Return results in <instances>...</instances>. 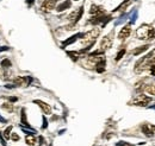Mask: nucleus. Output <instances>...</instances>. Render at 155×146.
<instances>
[{
    "label": "nucleus",
    "mask_w": 155,
    "mask_h": 146,
    "mask_svg": "<svg viewBox=\"0 0 155 146\" xmlns=\"http://www.w3.org/2000/svg\"><path fill=\"white\" fill-rule=\"evenodd\" d=\"M153 64H155V49L152 50V52H149L147 56L142 57L135 65V73L140 74L144 70H148Z\"/></svg>",
    "instance_id": "f257e3e1"
},
{
    "label": "nucleus",
    "mask_w": 155,
    "mask_h": 146,
    "mask_svg": "<svg viewBox=\"0 0 155 146\" xmlns=\"http://www.w3.org/2000/svg\"><path fill=\"white\" fill-rule=\"evenodd\" d=\"M99 35H100V29H98V27L92 29L91 31H88V32L81 35V43H82L85 46H87L85 50H82V52L86 51V50H88V49L96 43V39L98 38Z\"/></svg>",
    "instance_id": "f03ea898"
},
{
    "label": "nucleus",
    "mask_w": 155,
    "mask_h": 146,
    "mask_svg": "<svg viewBox=\"0 0 155 146\" xmlns=\"http://www.w3.org/2000/svg\"><path fill=\"white\" fill-rule=\"evenodd\" d=\"M136 36L138 39H154L155 38V29L152 27L150 25H142L140 29H137L136 31Z\"/></svg>",
    "instance_id": "7ed1b4c3"
},
{
    "label": "nucleus",
    "mask_w": 155,
    "mask_h": 146,
    "mask_svg": "<svg viewBox=\"0 0 155 146\" xmlns=\"http://www.w3.org/2000/svg\"><path fill=\"white\" fill-rule=\"evenodd\" d=\"M114 37H115V31H111L109 35H106V36L101 39L100 45H99V50L101 52L109 50L112 46V44H114Z\"/></svg>",
    "instance_id": "20e7f679"
},
{
    "label": "nucleus",
    "mask_w": 155,
    "mask_h": 146,
    "mask_svg": "<svg viewBox=\"0 0 155 146\" xmlns=\"http://www.w3.org/2000/svg\"><path fill=\"white\" fill-rule=\"evenodd\" d=\"M150 102H152V97H149V96H147L144 94H138V95H136L129 103L130 105H134V106H147Z\"/></svg>",
    "instance_id": "39448f33"
},
{
    "label": "nucleus",
    "mask_w": 155,
    "mask_h": 146,
    "mask_svg": "<svg viewBox=\"0 0 155 146\" xmlns=\"http://www.w3.org/2000/svg\"><path fill=\"white\" fill-rule=\"evenodd\" d=\"M56 2H58V0H44L43 4L41 5V11L45 12V13L51 12L56 7Z\"/></svg>",
    "instance_id": "423d86ee"
},
{
    "label": "nucleus",
    "mask_w": 155,
    "mask_h": 146,
    "mask_svg": "<svg viewBox=\"0 0 155 146\" xmlns=\"http://www.w3.org/2000/svg\"><path fill=\"white\" fill-rule=\"evenodd\" d=\"M82 7H80V8H78V10H75V11H73L69 16H68V20L71 21V24H75L79 19L81 18V16H82Z\"/></svg>",
    "instance_id": "0eeeda50"
},
{
    "label": "nucleus",
    "mask_w": 155,
    "mask_h": 146,
    "mask_svg": "<svg viewBox=\"0 0 155 146\" xmlns=\"http://www.w3.org/2000/svg\"><path fill=\"white\" fill-rule=\"evenodd\" d=\"M142 132L147 137H153L155 135V126L150 125V124H144V125H142Z\"/></svg>",
    "instance_id": "6e6552de"
},
{
    "label": "nucleus",
    "mask_w": 155,
    "mask_h": 146,
    "mask_svg": "<svg viewBox=\"0 0 155 146\" xmlns=\"http://www.w3.org/2000/svg\"><path fill=\"white\" fill-rule=\"evenodd\" d=\"M130 33H131V26H130V25H125V26L122 27V30L119 31L118 38H119V39H125V38H128V37L130 36Z\"/></svg>",
    "instance_id": "1a4fd4ad"
},
{
    "label": "nucleus",
    "mask_w": 155,
    "mask_h": 146,
    "mask_svg": "<svg viewBox=\"0 0 155 146\" xmlns=\"http://www.w3.org/2000/svg\"><path fill=\"white\" fill-rule=\"evenodd\" d=\"M29 82H30V78H28L25 76H18L13 80V83L19 86V87H26L29 84Z\"/></svg>",
    "instance_id": "9d476101"
},
{
    "label": "nucleus",
    "mask_w": 155,
    "mask_h": 146,
    "mask_svg": "<svg viewBox=\"0 0 155 146\" xmlns=\"http://www.w3.org/2000/svg\"><path fill=\"white\" fill-rule=\"evenodd\" d=\"M104 12H105L104 8H103L101 6H98V5H92V6H91V10H90V13H91L92 16H94V17L103 16Z\"/></svg>",
    "instance_id": "9b49d317"
},
{
    "label": "nucleus",
    "mask_w": 155,
    "mask_h": 146,
    "mask_svg": "<svg viewBox=\"0 0 155 146\" xmlns=\"http://www.w3.org/2000/svg\"><path fill=\"white\" fill-rule=\"evenodd\" d=\"M35 103H37L39 107H41V110H43V113L44 114H47V115H49L50 113H51V107L48 105V103H45V102H43V101H41V100H36L35 101Z\"/></svg>",
    "instance_id": "f8f14e48"
},
{
    "label": "nucleus",
    "mask_w": 155,
    "mask_h": 146,
    "mask_svg": "<svg viewBox=\"0 0 155 146\" xmlns=\"http://www.w3.org/2000/svg\"><path fill=\"white\" fill-rule=\"evenodd\" d=\"M71 5H72V2H71L69 0H66V1H63L61 5H58V7H56V10H58V12H62V11H64V10L69 8V7H71Z\"/></svg>",
    "instance_id": "ddd939ff"
},
{
    "label": "nucleus",
    "mask_w": 155,
    "mask_h": 146,
    "mask_svg": "<svg viewBox=\"0 0 155 146\" xmlns=\"http://www.w3.org/2000/svg\"><path fill=\"white\" fill-rule=\"evenodd\" d=\"M143 90L146 91V93H148L149 95H155V82L147 84V86L143 88Z\"/></svg>",
    "instance_id": "4468645a"
},
{
    "label": "nucleus",
    "mask_w": 155,
    "mask_h": 146,
    "mask_svg": "<svg viewBox=\"0 0 155 146\" xmlns=\"http://www.w3.org/2000/svg\"><path fill=\"white\" fill-rule=\"evenodd\" d=\"M148 49H149V45H148V44H147V45H143V46H140V48H137V49H135V50L133 51V55L138 56L140 54H142V52L147 51Z\"/></svg>",
    "instance_id": "2eb2a0df"
},
{
    "label": "nucleus",
    "mask_w": 155,
    "mask_h": 146,
    "mask_svg": "<svg viewBox=\"0 0 155 146\" xmlns=\"http://www.w3.org/2000/svg\"><path fill=\"white\" fill-rule=\"evenodd\" d=\"M25 141H26V144L29 146H34L36 143H37V139L32 135V134H29V135H26V138H25Z\"/></svg>",
    "instance_id": "dca6fc26"
},
{
    "label": "nucleus",
    "mask_w": 155,
    "mask_h": 146,
    "mask_svg": "<svg viewBox=\"0 0 155 146\" xmlns=\"http://www.w3.org/2000/svg\"><path fill=\"white\" fill-rule=\"evenodd\" d=\"M11 131H12V126H8L4 131V137L5 139H10V135H11Z\"/></svg>",
    "instance_id": "f3484780"
},
{
    "label": "nucleus",
    "mask_w": 155,
    "mask_h": 146,
    "mask_svg": "<svg viewBox=\"0 0 155 146\" xmlns=\"http://www.w3.org/2000/svg\"><path fill=\"white\" fill-rule=\"evenodd\" d=\"M1 65H2L4 68H8V67H11V62H10L8 59H4V61L1 62Z\"/></svg>",
    "instance_id": "a211bd4d"
},
{
    "label": "nucleus",
    "mask_w": 155,
    "mask_h": 146,
    "mask_svg": "<svg viewBox=\"0 0 155 146\" xmlns=\"http://www.w3.org/2000/svg\"><path fill=\"white\" fill-rule=\"evenodd\" d=\"M124 54H125V49H123V50H120L118 54H117V57H116V61H119L123 56H124Z\"/></svg>",
    "instance_id": "6ab92c4d"
},
{
    "label": "nucleus",
    "mask_w": 155,
    "mask_h": 146,
    "mask_svg": "<svg viewBox=\"0 0 155 146\" xmlns=\"http://www.w3.org/2000/svg\"><path fill=\"white\" fill-rule=\"evenodd\" d=\"M10 138H11L12 140H15V141H18V140H19V135H18L17 133H12V134L10 135Z\"/></svg>",
    "instance_id": "aec40b11"
},
{
    "label": "nucleus",
    "mask_w": 155,
    "mask_h": 146,
    "mask_svg": "<svg viewBox=\"0 0 155 146\" xmlns=\"http://www.w3.org/2000/svg\"><path fill=\"white\" fill-rule=\"evenodd\" d=\"M118 146H134V145H129V144H125V143H123V144H118Z\"/></svg>",
    "instance_id": "412c9836"
},
{
    "label": "nucleus",
    "mask_w": 155,
    "mask_h": 146,
    "mask_svg": "<svg viewBox=\"0 0 155 146\" xmlns=\"http://www.w3.org/2000/svg\"><path fill=\"white\" fill-rule=\"evenodd\" d=\"M0 73H1V70H0Z\"/></svg>",
    "instance_id": "4be33fe9"
}]
</instances>
